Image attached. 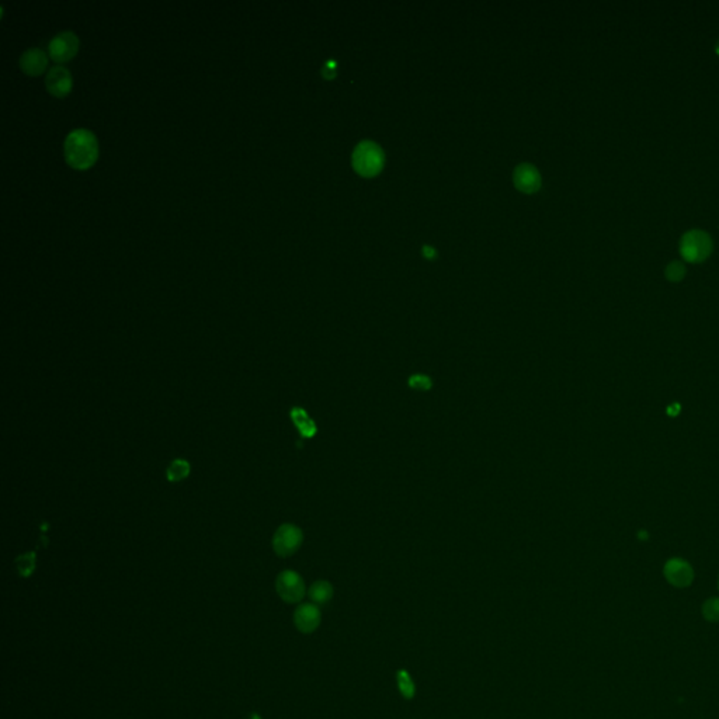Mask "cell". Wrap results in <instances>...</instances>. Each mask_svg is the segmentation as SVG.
<instances>
[{
	"label": "cell",
	"mask_w": 719,
	"mask_h": 719,
	"mask_svg": "<svg viewBox=\"0 0 719 719\" xmlns=\"http://www.w3.org/2000/svg\"><path fill=\"white\" fill-rule=\"evenodd\" d=\"M302 540L304 534L299 527L294 524H282L277 528L273 537V548L278 556L287 558L299 550Z\"/></svg>",
	"instance_id": "5b68a950"
},
{
	"label": "cell",
	"mask_w": 719,
	"mask_h": 719,
	"mask_svg": "<svg viewBox=\"0 0 719 719\" xmlns=\"http://www.w3.org/2000/svg\"><path fill=\"white\" fill-rule=\"evenodd\" d=\"M308 595L314 605H326L332 600L333 586L326 580H318L311 586Z\"/></svg>",
	"instance_id": "7c38bea8"
},
{
	"label": "cell",
	"mask_w": 719,
	"mask_h": 719,
	"mask_svg": "<svg viewBox=\"0 0 719 719\" xmlns=\"http://www.w3.org/2000/svg\"><path fill=\"white\" fill-rule=\"evenodd\" d=\"M664 576L670 585L676 587H687L693 582L694 572L686 560L671 559L664 566Z\"/></svg>",
	"instance_id": "9c48e42d"
},
{
	"label": "cell",
	"mask_w": 719,
	"mask_h": 719,
	"mask_svg": "<svg viewBox=\"0 0 719 719\" xmlns=\"http://www.w3.org/2000/svg\"><path fill=\"white\" fill-rule=\"evenodd\" d=\"M718 586H719V585H718Z\"/></svg>",
	"instance_id": "d6986e66"
},
{
	"label": "cell",
	"mask_w": 719,
	"mask_h": 719,
	"mask_svg": "<svg viewBox=\"0 0 719 719\" xmlns=\"http://www.w3.org/2000/svg\"><path fill=\"white\" fill-rule=\"evenodd\" d=\"M385 164V155L381 147L373 141L360 142L351 158V165L354 170L364 177L377 176Z\"/></svg>",
	"instance_id": "7a4b0ae2"
},
{
	"label": "cell",
	"mask_w": 719,
	"mask_h": 719,
	"mask_svg": "<svg viewBox=\"0 0 719 719\" xmlns=\"http://www.w3.org/2000/svg\"><path fill=\"white\" fill-rule=\"evenodd\" d=\"M703 614L708 621H719V599H710L704 603Z\"/></svg>",
	"instance_id": "2e32d148"
},
{
	"label": "cell",
	"mask_w": 719,
	"mask_h": 719,
	"mask_svg": "<svg viewBox=\"0 0 719 719\" xmlns=\"http://www.w3.org/2000/svg\"><path fill=\"white\" fill-rule=\"evenodd\" d=\"M396 683H398V688H399L400 694L406 700H412L415 697V694H416V686H415V681L410 677V674H409L408 670H405V669L398 670V673H396Z\"/></svg>",
	"instance_id": "4fadbf2b"
},
{
	"label": "cell",
	"mask_w": 719,
	"mask_h": 719,
	"mask_svg": "<svg viewBox=\"0 0 719 719\" xmlns=\"http://www.w3.org/2000/svg\"><path fill=\"white\" fill-rule=\"evenodd\" d=\"M278 596L285 603H299L305 596L304 579L294 570H284L278 575L276 582Z\"/></svg>",
	"instance_id": "277c9868"
},
{
	"label": "cell",
	"mask_w": 719,
	"mask_h": 719,
	"mask_svg": "<svg viewBox=\"0 0 719 719\" xmlns=\"http://www.w3.org/2000/svg\"><path fill=\"white\" fill-rule=\"evenodd\" d=\"M717 51H718V53H719V41H718V44H717Z\"/></svg>",
	"instance_id": "ac0fdd59"
},
{
	"label": "cell",
	"mask_w": 719,
	"mask_h": 719,
	"mask_svg": "<svg viewBox=\"0 0 719 719\" xmlns=\"http://www.w3.org/2000/svg\"><path fill=\"white\" fill-rule=\"evenodd\" d=\"M425 253L427 255V257H433L435 256V250H429V246H425Z\"/></svg>",
	"instance_id": "e0dca14e"
},
{
	"label": "cell",
	"mask_w": 719,
	"mask_h": 719,
	"mask_svg": "<svg viewBox=\"0 0 719 719\" xmlns=\"http://www.w3.org/2000/svg\"><path fill=\"white\" fill-rule=\"evenodd\" d=\"M47 90L55 97H65L72 92L73 80L70 72L63 66H54L46 78Z\"/></svg>",
	"instance_id": "52a82bcc"
},
{
	"label": "cell",
	"mask_w": 719,
	"mask_h": 719,
	"mask_svg": "<svg viewBox=\"0 0 719 719\" xmlns=\"http://www.w3.org/2000/svg\"><path fill=\"white\" fill-rule=\"evenodd\" d=\"M48 65V58L41 48H30L20 56V69L30 76H40Z\"/></svg>",
	"instance_id": "8fae6325"
},
{
	"label": "cell",
	"mask_w": 719,
	"mask_h": 719,
	"mask_svg": "<svg viewBox=\"0 0 719 719\" xmlns=\"http://www.w3.org/2000/svg\"><path fill=\"white\" fill-rule=\"evenodd\" d=\"M516 187L523 193H536L541 187V176L537 167L523 164L514 170L513 174Z\"/></svg>",
	"instance_id": "30bf717a"
},
{
	"label": "cell",
	"mask_w": 719,
	"mask_h": 719,
	"mask_svg": "<svg viewBox=\"0 0 719 719\" xmlns=\"http://www.w3.org/2000/svg\"><path fill=\"white\" fill-rule=\"evenodd\" d=\"M65 161L75 170H87L99 158V142L96 135L85 128L73 129L63 144Z\"/></svg>",
	"instance_id": "6da1fadb"
},
{
	"label": "cell",
	"mask_w": 719,
	"mask_h": 719,
	"mask_svg": "<svg viewBox=\"0 0 719 719\" xmlns=\"http://www.w3.org/2000/svg\"><path fill=\"white\" fill-rule=\"evenodd\" d=\"M190 474V464L186 459H174L167 468V479L170 482H180Z\"/></svg>",
	"instance_id": "5bb4252c"
},
{
	"label": "cell",
	"mask_w": 719,
	"mask_h": 719,
	"mask_svg": "<svg viewBox=\"0 0 719 719\" xmlns=\"http://www.w3.org/2000/svg\"><path fill=\"white\" fill-rule=\"evenodd\" d=\"M664 275L670 281H680L686 276V266L678 260H673L667 265Z\"/></svg>",
	"instance_id": "9a60e30c"
},
{
	"label": "cell",
	"mask_w": 719,
	"mask_h": 719,
	"mask_svg": "<svg viewBox=\"0 0 719 719\" xmlns=\"http://www.w3.org/2000/svg\"><path fill=\"white\" fill-rule=\"evenodd\" d=\"M714 249L711 236L701 229H691L686 232L680 240V253L684 260L700 263L705 260Z\"/></svg>",
	"instance_id": "3957f363"
},
{
	"label": "cell",
	"mask_w": 719,
	"mask_h": 719,
	"mask_svg": "<svg viewBox=\"0 0 719 719\" xmlns=\"http://www.w3.org/2000/svg\"><path fill=\"white\" fill-rule=\"evenodd\" d=\"M79 38L72 31H62L55 36L50 46L48 53L51 59L56 63H63L73 59L79 51Z\"/></svg>",
	"instance_id": "8992f818"
},
{
	"label": "cell",
	"mask_w": 719,
	"mask_h": 719,
	"mask_svg": "<svg viewBox=\"0 0 719 719\" xmlns=\"http://www.w3.org/2000/svg\"><path fill=\"white\" fill-rule=\"evenodd\" d=\"M321 611L316 605H301L294 612V624L302 634H312L321 625Z\"/></svg>",
	"instance_id": "ba28073f"
}]
</instances>
